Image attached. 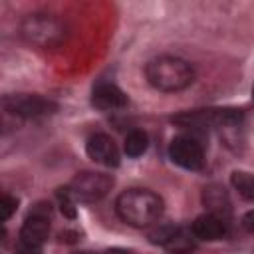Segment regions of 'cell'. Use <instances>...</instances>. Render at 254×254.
Returning a JSON list of instances; mask_svg holds the SVG:
<instances>
[{"label": "cell", "mask_w": 254, "mask_h": 254, "mask_svg": "<svg viewBox=\"0 0 254 254\" xmlns=\"http://www.w3.org/2000/svg\"><path fill=\"white\" fill-rule=\"evenodd\" d=\"M163 198L149 189H127L115 200L117 216L135 228L155 224L163 214Z\"/></svg>", "instance_id": "6da1fadb"}, {"label": "cell", "mask_w": 254, "mask_h": 254, "mask_svg": "<svg viewBox=\"0 0 254 254\" xmlns=\"http://www.w3.org/2000/svg\"><path fill=\"white\" fill-rule=\"evenodd\" d=\"M147 83L163 93H177L194 81V67L179 56H157L145 65Z\"/></svg>", "instance_id": "7a4b0ae2"}, {"label": "cell", "mask_w": 254, "mask_h": 254, "mask_svg": "<svg viewBox=\"0 0 254 254\" xmlns=\"http://www.w3.org/2000/svg\"><path fill=\"white\" fill-rule=\"evenodd\" d=\"M20 36L36 48L54 50L65 42L67 26L65 22L52 12H32L20 22Z\"/></svg>", "instance_id": "3957f363"}, {"label": "cell", "mask_w": 254, "mask_h": 254, "mask_svg": "<svg viewBox=\"0 0 254 254\" xmlns=\"http://www.w3.org/2000/svg\"><path fill=\"white\" fill-rule=\"evenodd\" d=\"M244 121V111L236 107H214V109H194L185 111L173 117V123L185 129L200 131V129H234Z\"/></svg>", "instance_id": "277c9868"}, {"label": "cell", "mask_w": 254, "mask_h": 254, "mask_svg": "<svg viewBox=\"0 0 254 254\" xmlns=\"http://www.w3.org/2000/svg\"><path fill=\"white\" fill-rule=\"evenodd\" d=\"M2 107L6 113L20 119H40L52 115L58 109V103L36 93H16V95H4Z\"/></svg>", "instance_id": "5b68a950"}, {"label": "cell", "mask_w": 254, "mask_h": 254, "mask_svg": "<svg viewBox=\"0 0 254 254\" xmlns=\"http://www.w3.org/2000/svg\"><path fill=\"white\" fill-rule=\"evenodd\" d=\"M50 216L52 208L46 202H40L34 206V210L28 214L20 228V238L18 246H28V248H42V244L50 236Z\"/></svg>", "instance_id": "8992f818"}, {"label": "cell", "mask_w": 254, "mask_h": 254, "mask_svg": "<svg viewBox=\"0 0 254 254\" xmlns=\"http://www.w3.org/2000/svg\"><path fill=\"white\" fill-rule=\"evenodd\" d=\"M113 187V177L105 175V173H97V171H83L77 173L69 185L71 194L75 196V200H83V202H93L103 198Z\"/></svg>", "instance_id": "52a82bcc"}, {"label": "cell", "mask_w": 254, "mask_h": 254, "mask_svg": "<svg viewBox=\"0 0 254 254\" xmlns=\"http://www.w3.org/2000/svg\"><path fill=\"white\" fill-rule=\"evenodd\" d=\"M169 159L187 171H200L206 163L202 145L190 135H179L169 145Z\"/></svg>", "instance_id": "ba28073f"}, {"label": "cell", "mask_w": 254, "mask_h": 254, "mask_svg": "<svg viewBox=\"0 0 254 254\" xmlns=\"http://www.w3.org/2000/svg\"><path fill=\"white\" fill-rule=\"evenodd\" d=\"M153 244L163 246L171 254H189L196 248V238L190 228L185 226H161L149 234Z\"/></svg>", "instance_id": "9c48e42d"}, {"label": "cell", "mask_w": 254, "mask_h": 254, "mask_svg": "<svg viewBox=\"0 0 254 254\" xmlns=\"http://www.w3.org/2000/svg\"><path fill=\"white\" fill-rule=\"evenodd\" d=\"M85 153L91 161L103 167H117L119 165V149L113 139L105 133H95L85 143Z\"/></svg>", "instance_id": "30bf717a"}, {"label": "cell", "mask_w": 254, "mask_h": 254, "mask_svg": "<svg viewBox=\"0 0 254 254\" xmlns=\"http://www.w3.org/2000/svg\"><path fill=\"white\" fill-rule=\"evenodd\" d=\"M91 103H93V107H97L101 111H115V109H123L127 105V95L115 83L103 81L93 87Z\"/></svg>", "instance_id": "8fae6325"}, {"label": "cell", "mask_w": 254, "mask_h": 254, "mask_svg": "<svg viewBox=\"0 0 254 254\" xmlns=\"http://www.w3.org/2000/svg\"><path fill=\"white\" fill-rule=\"evenodd\" d=\"M192 234L196 240H220L226 236L228 232V224L222 216L218 214H212V212H206V214H200L198 218H194L192 226H190Z\"/></svg>", "instance_id": "7c38bea8"}, {"label": "cell", "mask_w": 254, "mask_h": 254, "mask_svg": "<svg viewBox=\"0 0 254 254\" xmlns=\"http://www.w3.org/2000/svg\"><path fill=\"white\" fill-rule=\"evenodd\" d=\"M147 147H149V137H147V133L145 131H141V129H133L127 137H125V145H123V149H125V155L127 157H141L145 151H147Z\"/></svg>", "instance_id": "4fadbf2b"}, {"label": "cell", "mask_w": 254, "mask_h": 254, "mask_svg": "<svg viewBox=\"0 0 254 254\" xmlns=\"http://www.w3.org/2000/svg\"><path fill=\"white\" fill-rule=\"evenodd\" d=\"M230 183H232L234 190H238V194L244 200H254V175L252 173L234 171L230 175Z\"/></svg>", "instance_id": "5bb4252c"}, {"label": "cell", "mask_w": 254, "mask_h": 254, "mask_svg": "<svg viewBox=\"0 0 254 254\" xmlns=\"http://www.w3.org/2000/svg\"><path fill=\"white\" fill-rule=\"evenodd\" d=\"M204 204L212 208V214H218L222 210H228V198H226V192L224 189L220 187H208L204 189Z\"/></svg>", "instance_id": "9a60e30c"}, {"label": "cell", "mask_w": 254, "mask_h": 254, "mask_svg": "<svg viewBox=\"0 0 254 254\" xmlns=\"http://www.w3.org/2000/svg\"><path fill=\"white\" fill-rule=\"evenodd\" d=\"M58 200H60V208L67 218L75 216V196L71 194L69 189H60L58 190Z\"/></svg>", "instance_id": "2e32d148"}, {"label": "cell", "mask_w": 254, "mask_h": 254, "mask_svg": "<svg viewBox=\"0 0 254 254\" xmlns=\"http://www.w3.org/2000/svg\"><path fill=\"white\" fill-rule=\"evenodd\" d=\"M16 206H18V200H16L14 196H10V194H2L0 210H2V220H4V222H6V220L12 216V214H14Z\"/></svg>", "instance_id": "e0dca14e"}, {"label": "cell", "mask_w": 254, "mask_h": 254, "mask_svg": "<svg viewBox=\"0 0 254 254\" xmlns=\"http://www.w3.org/2000/svg\"><path fill=\"white\" fill-rule=\"evenodd\" d=\"M242 226L246 232L254 234V210H248L244 216H242Z\"/></svg>", "instance_id": "ac0fdd59"}, {"label": "cell", "mask_w": 254, "mask_h": 254, "mask_svg": "<svg viewBox=\"0 0 254 254\" xmlns=\"http://www.w3.org/2000/svg\"><path fill=\"white\" fill-rule=\"evenodd\" d=\"M16 254H42V248H28V246H18Z\"/></svg>", "instance_id": "d6986e66"}, {"label": "cell", "mask_w": 254, "mask_h": 254, "mask_svg": "<svg viewBox=\"0 0 254 254\" xmlns=\"http://www.w3.org/2000/svg\"><path fill=\"white\" fill-rule=\"evenodd\" d=\"M103 254H131V252L121 250V248H113V250H107V252H103Z\"/></svg>", "instance_id": "ffe728a7"}, {"label": "cell", "mask_w": 254, "mask_h": 254, "mask_svg": "<svg viewBox=\"0 0 254 254\" xmlns=\"http://www.w3.org/2000/svg\"><path fill=\"white\" fill-rule=\"evenodd\" d=\"M252 99H254V85H252Z\"/></svg>", "instance_id": "44dd1931"}]
</instances>
